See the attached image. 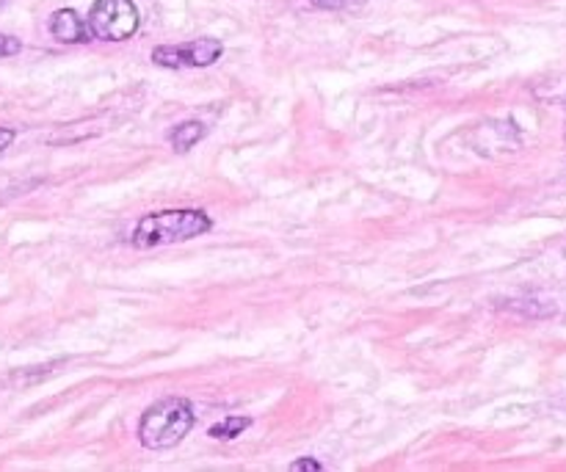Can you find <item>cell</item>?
Instances as JSON below:
<instances>
[{"label": "cell", "instance_id": "obj_10", "mask_svg": "<svg viewBox=\"0 0 566 472\" xmlns=\"http://www.w3.org/2000/svg\"><path fill=\"white\" fill-rule=\"evenodd\" d=\"M321 472L324 470V464H321V461H315V459H299V461H293V464H290V472Z\"/></svg>", "mask_w": 566, "mask_h": 472}, {"label": "cell", "instance_id": "obj_6", "mask_svg": "<svg viewBox=\"0 0 566 472\" xmlns=\"http://www.w3.org/2000/svg\"><path fill=\"white\" fill-rule=\"evenodd\" d=\"M205 136H207L205 124L196 122V119H189V122L178 124V128L169 133V142H171V147H174V153L183 155V153H189V149H194Z\"/></svg>", "mask_w": 566, "mask_h": 472}, {"label": "cell", "instance_id": "obj_11", "mask_svg": "<svg viewBox=\"0 0 566 472\" xmlns=\"http://www.w3.org/2000/svg\"><path fill=\"white\" fill-rule=\"evenodd\" d=\"M14 136H17V133H14L12 128H0V153H3V149L12 147Z\"/></svg>", "mask_w": 566, "mask_h": 472}, {"label": "cell", "instance_id": "obj_3", "mask_svg": "<svg viewBox=\"0 0 566 472\" xmlns=\"http://www.w3.org/2000/svg\"><path fill=\"white\" fill-rule=\"evenodd\" d=\"M142 17L133 0H95L89 12V28L95 39L124 41L136 34Z\"/></svg>", "mask_w": 566, "mask_h": 472}, {"label": "cell", "instance_id": "obj_2", "mask_svg": "<svg viewBox=\"0 0 566 472\" xmlns=\"http://www.w3.org/2000/svg\"><path fill=\"white\" fill-rule=\"evenodd\" d=\"M213 221L205 210H160L142 216L133 230V246L153 249L166 243H183L210 232Z\"/></svg>", "mask_w": 566, "mask_h": 472}, {"label": "cell", "instance_id": "obj_4", "mask_svg": "<svg viewBox=\"0 0 566 472\" xmlns=\"http://www.w3.org/2000/svg\"><path fill=\"white\" fill-rule=\"evenodd\" d=\"M225 45L219 39H194L183 41V45H160L153 50V61L166 70H196V66H210L221 59Z\"/></svg>", "mask_w": 566, "mask_h": 472}, {"label": "cell", "instance_id": "obj_5", "mask_svg": "<svg viewBox=\"0 0 566 472\" xmlns=\"http://www.w3.org/2000/svg\"><path fill=\"white\" fill-rule=\"evenodd\" d=\"M50 34L61 45H86V41L95 39L89 28V20H83L81 14L72 12V9H59V12L50 17L48 23Z\"/></svg>", "mask_w": 566, "mask_h": 472}, {"label": "cell", "instance_id": "obj_1", "mask_svg": "<svg viewBox=\"0 0 566 472\" xmlns=\"http://www.w3.org/2000/svg\"><path fill=\"white\" fill-rule=\"evenodd\" d=\"M196 414L185 398H160L139 420V443L147 450H169L183 443L194 428Z\"/></svg>", "mask_w": 566, "mask_h": 472}, {"label": "cell", "instance_id": "obj_7", "mask_svg": "<svg viewBox=\"0 0 566 472\" xmlns=\"http://www.w3.org/2000/svg\"><path fill=\"white\" fill-rule=\"evenodd\" d=\"M249 425H252V417H241V414H230V417H225V420H219V423H216V425H210V432H207V437L221 439V443H227V439L241 437V434L246 432Z\"/></svg>", "mask_w": 566, "mask_h": 472}, {"label": "cell", "instance_id": "obj_9", "mask_svg": "<svg viewBox=\"0 0 566 472\" xmlns=\"http://www.w3.org/2000/svg\"><path fill=\"white\" fill-rule=\"evenodd\" d=\"M20 50H23V45H20V39H14V36H7V34H0V59H9V56H17Z\"/></svg>", "mask_w": 566, "mask_h": 472}, {"label": "cell", "instance_id": "obj_8", "mask_svg": "<svg viewBox=\"0 0 566 472\" xmlns=\"http://www.w3.org/2000/svg\"><path fill=\"white\" fill-rule=\"evenodd\" d=\"M315 9H324V12H357L368 3V0H310Z\"/></svg>", "mask_w": 566, "mask_h": 472}]
</instances>
